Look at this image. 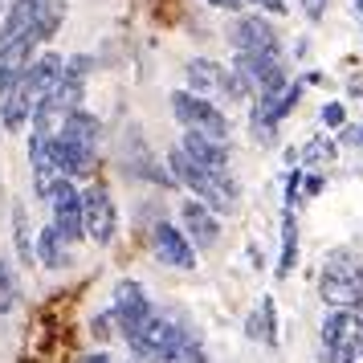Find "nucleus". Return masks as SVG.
I'll list each match as a JSON object with an SVG mask.
<instances>
[{"mask_svg": "<svg viewBox=\"0 0 363 363\" xmlns=\"http://www.w3.org/2000/svg\"><path fill=\"white\" fill-rule=\"evenodd\" d=\"M167 172H172V180L184 184L192 196H200V204H208L216 216L237 213V180H233L229 172H208V167H200L184 147L167 151Z\"/></svg>", "mask_w": 363, "mask_h": 363, "instance_id": "f257e3e1", "label": "nucleus"}, {"mask_svg": "<svg viewBox=\"0 0 363 363\" xmlns=\"http://www.w3.org/2000/svg\"><path fill=\"white\" fill-rule=\"evenodd\" d=\"M363 265L351 262V253H330L327 265H323V278H318V294L330 311L343 306V311H355L363 306V281H359Z\"/></svg>", "mask_w": 363, "mask_h": 363, "instance_id": "f03ea898", "label": "nucleus"}, {"mask_svg": "<svg viewBox=\"0 0 363 363\" xmlns=\"http://www.w3.org/2000/svg\"><path fill=\"white\" fill-rule=\"evenodd\" d=\"M172 115L184 123V131H200V135H208V139L229 143V131H233L229 118H225V111H220L213 99H204V94L176 90V94H172Z\"/></svg>", "mask_w": 363, "mask_h": 363, "instance_id": "7ed1b4c3", "label": "nucleus"}, {"mask_svg": "<svg viewBox=\"0 0 363 363\" xmlns=\"http://www.w3.org/2000/svg\"><path fill=\"white\" fill-rule=\"evenodd\" d=\"M180 335H184V327H176L172 318H164V314L151 311L147 318L127 335V343H131V355L139 363H160L172 347L180 343Z\"/></svg>", "mask_w": 363, "mask_h": 363, "instance_id": "20e7f679", "label": "nucleus"}, {"mask_svg": "<svg viewBox=\"0 0 363 363\" xmlns=\"http://www.w3.org/2000/svg\"><path fill=\"white\" fill-rule=\"evenodd\" d=\"M82 229L94 245H111L118 233V213H115V200L102 184H90L82 192Z\"/></svg>", "mask_w": 363, "mask_h": 363, "instance_id": "39448f33", "label": "nucleus"}, {"mask_svg": "<svg viewBox=\"0 0 363 363\" xmlns=\"http://www.w3.org/2000/svg\"><path fill=\"white\" fill-rule=\"evenodd\" d=\"M45 200H50V208H53V229L62 233L69 245H74V241H82V237H86V229H82V192L74 188V180L57 176Z\"/></svg>", "mask_w": 363, "mask_h": 363, "instance_id": "423d86ee", "label": "nucleus"}, {"mask_svg": "<svg viewBox=\"0 0 363 363\" xmlns=\"http://www.w3.org/2000/svg\"><path fill=\"white\" fill-rule=\"evenodd\" d=\"M151 253H155V262L172 265V269H196V245L172 220H160L151 229Z\"/></svg>", "mask_w": 363, "mask_h": 363, "instance_id": "0eeeda50", "label": "nucleus"}, {"mask_svg": "<svg viewBox=\"0 0 363 363\" xmlns=\"http://www.w3.org/2000/svg\"><path fill=\"white\" fill-rule=\"evenodd\" d=\"M229 41L237 53H278V33L265 17H249L237 13L229 25Z\"/></svg>", "mask_w": 363, "mask_h": 363, "instance_id": "6e6552de", "label": "nucleus"}, {"mask_svg": "<svg viewBox=\"0 0 363 363\" xmlns=\"http://www.w3.org/2000/svg\"><path fill=\"white\" fill-rule=\"evenodd\" d=\"M115 323H118V335L127 339L143 318L151 314V298H147V290H143V281H131V278H123L115 286Z\"/></svg>", "mask_w": 363, "mask_h": 363, "instance_id": "1a4fd4ad", "label": "nucleus"}, {"mask_svg": "<svg viewBox=\"0 0 363 363\" xmlns=\"http://www.w3.org/2000/svg\"><path fill=\"white\" fill-rule=\"evenodd\" d=\"M233 69H241L257 90H269V94H281L286 90V66L278 62V53H237L233 57Z\"/></svg>", "mask_w": 363, "mask_h": 363, "instance_id": "9d476101", "label": "nucleus"}, {"mask_svg": "<svg viewBox=\"0 0 363 363\" xmlns=\"http://www.w3.org/2000/svg\"><path fill=\"white\" fill-rule=\"evenodd\" d=\"M37 57V41L33 37H17V41H0V99L9 90H17L21 78L29 74Z\"/></svg>", "mask_w": 363, "mask_h": 363, "instance_id": "9b49d317", "label": "nucleus"}, {"mask_svg": "<svg viewBox=\"0 0 363 363\" xmlns=\"http://www.w3.org/2000/svg\"><path fill=\"white\" fill-rule=\"evenodd\" d=\"M180 229L196 249H213L216 241H220V220H216V213L208 204H200V200H184L180 204Z\"/></svg>", "mask_w": 363, "mask_h": 363, "instance_id": "f8f14e48", "label": "nucleus"}, {"mask_svg": "<svg viewBox=\"0 0 363 363\" xmlns=\"http://www.w3.org/2000/svg\"><path fill=\"white\" fill-rule=\"evenodd\" d=\"M50 151H53L57 172H62L66 180L90 176L94 164H99V151H94V147H78V143H69V139H62V135H50Z\"/></svg>", "mask_w": 363, "mask_h": 363, "instance_id": "ddd939ff", "label": "nucleus"}, {"mask_svg": "<svg viewBox=\"0 0 363 363\" xmlns=\"http://www.w3.org/2000/svg\"><path fill=\"white\" fill-rule=\"evenodd\" d=\"M62 74H66V62H62L57 53H41V57H33L29 74L21 78V86H25V94L33 99V106L45 99V94H50L53 86L62 82Z\"/></svg>", "mask_w": 363, "mask_h": 363, "instance_id": "4468645a", "label": "nucleus"}, {"mask_svg": "<svg viewBox=\"0 0 363 363\" xmlns=\"http://www.w3.org/2000/svg\"><path fill=\"white\" fill-rule=\"evenodd\" d=\"M363 343V318L355 311L335 306L323 323V347H355Z\"/></svg>", "mask_w": 363, "mask_h": 363, "instance_id": "2eb2a0df", "label": "nucleus"}, {"mask_svg": "<svg viewBox=\"0 0 363 363\" xmlns=\"http://www.w3.org/2000/svg\"><path fill=\"white\" fill-rule=\"evenodd\" d=\"M180 147L188 151L200 167H208V172H229V147H225L220 139H208V135H200V131H184Z\"/></svg>", "mask_w": 363, "mask_h": 363, "instance_id": "dca6fc26", "label": "nucleus"}, {"mask_svg": "<svg viewBox=\"0 0 363 363\" xmlns=\"http://www.w3.org/2000/svg\"><path fill=\"white\" fill-rule=\"evenodd\" d=\"M29 164H33V192L45 200V196H50V188H53V180L62 176V172H57V164H53L50 135H37L33 131V139H29Z\"/></svg>", "mask_w": 363, "mask_h": 363, "instance_id": "f3484780", "label": "nucleus"}, {"mask_svg": "<svg viewBox=\"0 0 363 363\" xmlns=\"http://www.w3.org/2000/svg\"><path fill=\"white\" fill-rule=\"evenodd\" d=\"M188 86H192V94H204V99H213V94H225V66H216L208 57H192L188 66Z\"/></svg>", "mask_w": 363, "mask_h": 363, "instance_id": "a211bd4d", "label": "nucleus"}, {"mask_svg": "<svg viewBox=\"0 0 363 363\" xmlns=\"http://www.w3.org/2000/svg\"><path fill=\"white\" fill-rule=\"evenodd\" d=\"M62 139H69V143H78V147H99V139H102V123L90 111H69L66 118H62Z\"/></svg>", "mask_w": 363, "mask_h": 363, "instance_id": "6ab92c4d", "label": "nucleus"}, {"mask_svg": "<svg viewBox=\"0 0 363 363\" xmlns=\"http://www.w3.org/2000/svg\"><path fill=\"white\" fill-rule=\"evenodd\" d=\"M0 123H4V131H25L33 123V99L25 94V86L9 90L0 99Z\"/></svg>", "mask_w": 363, "mask_h": 363, "instance_id": "aec40b11", "label": "nucleus"}, {"mask_svg": "<svg viewBox=\"0 0 363 363\" xmlns=\"http://www.w3.org/2000/svg\"><path fill=\"white\" fill-rule=\"evenodd\" d=\"M37 262L45 265V269H66L69 265V241L53 225L41 229V237H37Z\"/></svg>", "mask_w": 363, "mask_h": 363, "instance_id": "412c9836", "label": "nucleus"}, {"mask_svg": "<svg viewBox=\"0 0 363 363\" xmlns=\"http://www.w3.org/2000/svg\"><path fill=\"white\" fill-rule=\"evenodd\" d=\"M245 335L278 347V311H274V298H262V306L245 318Z\"/></svg>", "mask_w": 363, "mask_h": 363, "instance_id": "4be33fe9", "label": "nucleus"}, {"mask_svg": "<svg viewBox=\"0 0 363 363\" xmlns=\"http://www.w3.org/2000/svg\"><path fill=\"white\" fill-rule=\"evenodd\" d=\"M298 262V213L286 208L281 216V257H278V278H286Z\"/></svg>", "mask_w": 363, "mask_h": 363, "instance_id": "5701e85b", "label": "nucleus"}, {"mask_svg": "<svg viewBox=\"0 0 363 363\" xmlns=\"http://www.w3.org/2000/svg\"><path fill=\"white\" fill-rule=\"evenodd\" d=\"M302 160H306V167L335 164V160H339V143H335L330 135H314V139L302 143Z\"/></svg>", "mask_w": 363, "mask_h": 363, "instance_id": "b1692460", "label": "nucleus"}, {"mask_svg": "<svg viewBox=\"0 0 363 363\" xmlns=\"http://www.w3.org/2000/svg\"><path fill=\"white\" fill-rule=\"evenodd\" d=\"M204 359H208V355H204V343H200L196 335H188V330H184L180 343L172 347L160 363H204Z\"/></svg>", "mask_w": 363, "mask_h": 363, "instance_id": "393cba45", "label": "nucleus"}, {"mask_svg": "<svg viewBox=\"0 0 363 363\" xmlns=\"http://www.w3.org/2000/svg\"><path fill=\"white\" fill-rule=\"evenodd\" d=\"M302 94H306V82H286V90H281L278 99H274V106H269V127H278L281 118L298 106V99H302Z\"/></svg>", "mask_w": 363, "mask_h": 363, "instance_id": "a878e982", "label": "nucleus"}, {"mask_svg": "<svg viewBox=\"0 0 363 363\" xmlns=\"http://www.w3.org/2000/svg\"><path fill=\"white\" fill-rule=\"evenodd\" d=\"M17 274H13V265L0 262V314H9L13 306H17Z\"/></svg>", "mask_w": 363, "mask_h": 363, "instance_id": "bb28decb", "label": "nucleus"}, {"mask_svg": "<svg viewBox=\"0 0 363 363\" xmlns=\"http://www.w3.org/2000/svg\"><path fill=\"white\" fill-rule=\"evenodd\" d=\"M13 237H17V257L25 265L33 262V249H29V220H25V208H13Z\"/></svg>", "mask_w": 363, "mask_h": 363, "instance_id": "cd10ccee", "label": "nucleus"}, {"mask_svg": "<svg viewBox=\"0 0 363 363\" xmlns=\"http://www.w3.org/2000/svg\"><path fill=\"white\" fill-rule=\"evenodd\" d=\"M90 335L99 339V343H111L118 335V323H115V311H102V314H94L90 318Z\"/></svg>", "mask_w": 363, "mask_h": 363, "instance_id": "c85d7f7f", "label": "nucleus"}, {"mask_svg": "<svg viewBox=\"0 0 363 363\" xmlns=\"http://www.w3.org/2000/svg\"><path fill=\"white\" fill-rule=\"evenodd\" d=\"M323 363H363V343H355V347H323Z\"/></svg>", "mask_w": 363, "mask_h": 363, "instance_id": "c756f323", "label": "nucleus"}, {"mask_svg": "<svg viewBox=\"0 0 363 363\" xmlns=\"http://www.w3.org/2000/svg\"><path fill=\"white\" fill-rule=\"evenodd\" d=\"M323 127H327V131H343V127H347L343 102H327V106H323Z\"/></svg>", "mask_w": 363, "mask_h": 363, "instance_id": "7c9ffc66", "label": "nucleus"}, {"mask_svg": "<svg viewBox=\"0 0 363 363\" xmlns=\"http://www.w3.org/2000/svg\"><path fill=\"white\" fill-rule=\"evenodd\" d=\"M241 4H257V9L274 13V17H281V13H286V0H241Z\"/></svg>", "mask_w": 363, "mask_h": 363, "instance_id": "2f4dec72", "label": "nucleus"}, {"mask_svg": "<svg viewBox=\"0 0 363 363\" xmlns=\"http://www.w3.org/2000/svg\"><path fill=\"white\" fill-rule=\"evenodd\" d=\"M302 13H306L311 21H318L323 13H327V0H302Z\"/></svg>", "mask_w": 363, "mask_h": 363, "instance_id": "473e14b6", "label": "nucleus"}, {"mask_svg": "<svg viewBox=\"0 0 363 363\" xmlns=\"http://www.w3.org/2000/svg\"><path fill=\"white\" fill-rule=\"evenodd\" d=\"M302 192H306V196H318V192H323V176H306V172H302Z\"/></svg>", "mask_w": 363, "mask_h": 363, "instance_id": "72a5a7b5", "label": "nucleus"}, {"mask_svg": "<svg viewBox=\"0 0 363 363\" xmlns=\"http://www.w3.org/2000/svg\"><path fill=\"white\" fill-rule=\"evenodd\" d=\"M204 4H213V9H225V13H241V0H204Z\"/></svg>", "mask_w": 363, "mask_h": 363, "instance_id": "f704fd0d", "label": "nucleus"}, {"mask_svg": "<svg viewBox=\"0 0 363 363\" xmlns=\"http://www.w3.org/2000/svg\"><path fill=\"white\" fill-rule=\"evenodd\" d=\"M82 363H123V359H115V355H102V351H99V355H86Z\"/></svg>", "mask_w": 363, "mask_h": 363, "instance_id": "c9c22d12", "label": "nucleus"}, {"mask_svg": "<svg viewBox=\"0 0 363 363\" xmlns=\"http://www.w3.org/2000/svg\"><path fill=\"white\" fill-rule=\"evenodd\" d=\"M355 9H359V13H363V0H355Z\"/></svg>", "mask_w": 363, "mask_h": 363, "instance_id": "e433bc0d", "label": "nucleus"}, {"mask_svg": "<svg viewBox=\"0 0 363 363\" xmlns=\"http://www.w3.org/2000/svg\"><path fill=\"white\" fill-rule=\"evenodd\" d=\"M0 13H4V0H0Z\"/></svg>", "mask_w": 363, "mask_h": 363, "instance_id": "4c0bfd02", "label": "nucleus"}, {"mask_svg": "<svg viewBox=\"0 0 363 363\" xmlns=\"http://www.w3.org/2000/svg\"><path fill=\"white\" fill-rule=\"evenodd\" d=\"M359 281H363V269H359Z\"/></svg>", "mask_w": 363, "mask_h": 363, "instance_id": "58836bf2", "label": "nucleus"}]
</instances>
